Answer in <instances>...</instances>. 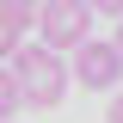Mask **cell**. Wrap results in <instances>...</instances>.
<instances>
[{"instance_id": "1", "label": "cell", "mask_w": 123, "mask_h": 123, "mask_svg": "<svg viewBox=\"0 0 123 123\" xmlns=\"http://www.w3.org/2000/svg\"><path fill=\"white\" fill-rule=\"evenodd\" d=\"M12 74H18V86H25V105H37V111H49V105H62V92H68V62H62V49H18L12 55Z\"/></svg>"}, {"instance_id": "2", "label": "cell", "mask_w": 123, "mask_h": 123, "mask_svg": "<svg viewBox=\"0 0 123 123\" xmlns=\"http://www.w3.org/2000/svg\"><path fill=\"white\" fill-rule=\"evenodd\" d=\"M92 0H43V12H37V37L43 49H80L92 37Z\"/></svg>"}, {"instance_id": "3", "label": "cell", "mask_w": 123, "mask_h": 123, "mask_svg": "<svg viewBox=\"0 0 123 123\" xmlns=\"http://www.w3.org/2000/svg\"><path fill=\"white\" fill-rule=\"evenodd\" d=\"M68 74H74L86 92H111L123 80V49L105 43V37H86V43L74 49V68H68Z\"/></svg>"}, {"instance_id": "4", "label": "cell", "mask_w": 123, "mask_h": 123, "mask_svg": "<svg viewBox=\"0 0 123 123\" xmlns=\"http://www.w3.org/2000/svg\"><path fill=\"white\" fill-rule=\"evenodd\" d=\"M37 12H43V0H0V25H12L18 37L37 31Z\"/></svg>"}, {"instance_id": "5", "label": "cell", "mask_w": 123, "mask_h": 123, "mask_svg": "<svg viewBox=\"0 0 123 123\" xmlns=\"http://www.w3.org/2000/svg\"><path fill=\"white\" fill-rule=\"evenodd\" d=\"M25 105V86H18L12 68H0V123H12V111Z\"/></svg>"}, {"instance_id": "6", "label": "cell", "mask_w": 123, "mask_h": 123, "mask_svg": "<svg viewBox=\"0 0 123 123\" xmlns=\"http://www.w3.org/2000/svg\"><path fill=\"white\" fill-rule=\"evenodd\" d=\"M12 55H18V31H12V25H0V62H12Z\"/></svg>"}, {"instance_id": "7", "label": "cell", "mask_w": 123, "mask_h": 123, "mask_svg": "<svg viewBox=\"0 0 123 123\" xmlns=\"http://www.w3.org/2000/svg\"><path fill=\"white\" fill-rule=\"evenodd\" d=\"M92 12H111V18H123V0H92Z\"/></svg>"}, {"instance_id": "8", "label": "cell", "mask_w": 123, "mask_h": 123, "mask_svg": "<svg viewBox=\"0 0 123 123\" xmlns=\"http://www.w3.org/2000/svg\"><path fill=\"white\" fill-rule=\"evenodd\" d=\"M105 123H123V98H111V111H105Z\"/></svg>"}, {"instance_id": "9", "label": "cell", "mask_w": 123, "mask_h": 123, "mask_svg": "<svg viewBox=\"0 0 123 123\" xmlns=\"http://www.w3.org/2000/svg\"><path fill=\"white\" fill-rule=\"evenodd\" d=\"M111 43H117V49H123V18H117V37H111Z\"/></svg>"}]
</instances>
